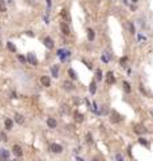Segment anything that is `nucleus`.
<instances>
[{
  "label": "nucleus",
  "instance_id": "cd10ccee",
  "mask_svg": "<svg viewBox=\"0 0 153 161\" xmlns=\"http://www.w3.org/2000/svg\"><path fill=\"white\" fill-rule=\"evenodd\" d=\"M0 141H4V142L7 141V134H6V133L0 132Z\"/></svg>",
  "mask_w": 153,
  "mask_h": 161
},
{
  "label": "nucleus",
  "instance_id": "473e14b6",
  "mask_svg": "<svg viewBox=\"0 0 153 161\" xmlns=\"http://www.w3.org/2000/svg\"><path fill=\"white\" fill-rule=\"evenodd\" d=\"M126 60H128V58H121V60H120V64H121V66H125Z\"/></svg>",
  "mask_w": 153,
  "mask_h": 161
},
{
  "label": "nucleus",
  "instance_id": "72a5a7b5",
  "mask_svg": "<svg viewBox=\"0 0 153 161\" xmlns=\"http://www.w3.org/2000/svg\"><path fill=\"white\" fill-rule=\"evenodd\" d=\"M138 40H140V42H142V40H146V38H145L144 35L140 34V35H138Z\"/></svg>",
  "mask_w": 153,
  "mask_h": 161
},
{
  "label": "nucleus",
  "instance_id": "a878e982",
  "mask_svg": "<svg viewBox=\"0 0 153 161\" xmlns=\"http://www.w3.org/2000/svg\"><path fill=\"white\" fill-rule=\"evenodd\" d=\"M95 78H97V80L102 79V71L101 70H97V72H95Z\"/></svg>",
  "mask_w": 153,
  "mask_h": 161
},
{
  "label": "nucleus",
  "instance_id": "f03ea898",
  "mask_svg": "<svg viewBox=\"0 0 153 161\" xmlns=\"http://www.w3.org/2000/svg\"><path fill=\"white\" fill-rule=\"evenodd\" d=\"M110 120L113 121V122H121L124 118H122V115L121 114H118V113L116 112V110H113L112 112V114H110Z\"/></svg>",
  "mask_w": 153,
  "mask_h": 161
},
{
  "label": "nucleus",
  "instance_id": "393cba45",
  "mask_svg": "<svg viewBox=\"0 0 153 161\" xmlns=\"http://www.w3.org/2000/svg\"><path fill=\"white\" fill-rule=\"evenodd\" d=\"M69 75H70V78H71V79H77V74H75V71L72 69H69Z\"/></svg>",
  "mask_w": 153,
  "mask_h": 161
},
{
  "label": "nucleus",
  "instance_id": "0eeeda50",
  "mask_svg": "<svg viewBox=\"0 0 153 161\" xmlns=\"http://www.w3.org/2000/svg\"><path fill=\"white\" fill-rule=\"evenodd\" d=\"M27 60H28L32 66H36L38 64V60H36V58H35V55L32 54V52H30V54L27 55Z\"/></svg>",
  "mask_w": 153,
  "mask_h": 161
},
{
  "label": "nucleus",
  "instance_id": "aec40b11",
  "mask_svg": "<svg viewBox=\"0 0 153 161\" xmlns=\"http://www.w3.org/2000/svg\"><path fill=\"white\" fill-rule=\"evenodd\" d=\"M101 59H102V62H105V63H107V62H109V60H110V55L107 54V52H105V54H102Z\"/></svg>",
  "mask_w": 153,
  "mask_h": 161
},
{
  "label": "nucleus",
  "instance_id": "b1692460",
  "mask_svg": "<svg viewBox=\"0 0 153 161\" xmlns=\"http://www.w3.org/2000/svg\"><path fill=\"white\" fill-rule=\"evenodd\" d=\"M87 38H89V40H93V39H94V31H93L91 28L87 30Z\"/></svg>",
  "mask_w": 153,
  "mask_h": 161
},
{
  "label": "nucleus",
  "instance_id": "39448f33",
  "mask_svg": "<svg viewBox=\"0 0 153 161\" xmlns=\"http://www.w3.org/2000/svg\"><path fill=\"white\" fill-rule=\"evenodd\" d=\"M43 42H44V46H46L47 48H50V50H51V48H54V40H52L50 36H46V38H44V40H43Z\"/></svg>",
  "mask_w": 153,
  "mask_h": 161
},
{
  "label": "nucleus",
  "instance_id": "dca6fc26",
  "mask_svg": "<svg viewBox=\"0 0 153 161\" xmlns=\"http://www.w3.org/2000/svg\"><path fill=\"white\" fill-rule=\"evenodd\" d=\"M91 112L93 113H95V114H101V110L98 109V105H97V102H93L91 104Z\"/></svg>",
  "mask_w": 153,
  "mask_h": 161
},
{
  "label": "nucleus",
  "instance_id": "bb28decb",
  "mask_svg": "<svg viewBox=\"0 0 153 161\" xmlns=\"http://www.w3.org/2000/svg\"><path fill=\"white\" fill-rule=\"evenodd\" d=\"M128 26H129V31H130V34H136V28H134V26H133L132 23H128Z\"/></svg>",
  "mask_w": 153,
  "mask_h": 161
},
{
  "label": "nucleus",
  "instance_id": "f8f14e48",
  "mask_svg": "<svg viewBox=\"0 0 153 161\" xmlns=\"http://www.w3.org/2000/svg\"><path fill=\"white\" fill-rule=\"evenodd\" d=\"M114 82H116V78H114L112 71H109L107 72V85H113Z\"/></svg>",
  "mask_w": 153,
  "mask_h": 161
},
{
  "label": "nucleus",
  "instance_id": "f3484780",
  "mask_svg": "<svg viewBox=\"0 0 153 161\" xmlns=\"http://www.w3.org/2000/svg\"><path fill=\"white\" fill-rule=\"evenodd\" d=\"M15 121H16L17 124H23V122H24V117L22 114H16V115H15Z\"/></svg>",
  "mask_w": 153,
  "mask_h": 161
},
{
  "label": "nucleus",
  "instance_id": "2f4dec72",
  "mask_svg": "<svg viewBox=\"0 0 153 161\" xmlns=\"http://www.w3.org/2000/svg\"><path fill=\"white\" fill-rule=\"evenodd\" d=\"M17 59H19V60H20V62H22V63H26V58H24V56H22V55H17Z\"/></svg>",
  "mask_w": 153,
  "mask_h": 161
},
{
  "label": "nucleus",
  "instance_id": "4be33fe9",
  "mask_svg": "<svg viewBox=\"0 0 153 161\" xmlns=\"http://www.w3.org/2000/svg\"><path fill=\"white\" fill-rule=\"evenodd\" d=\"M62 16L64 17V22H67V23L70 22V16L67 15V11H66V9H62Z\"/></svg>",
  "mask_w": 153,
  "mask_h": 161
},
{
  "label": "nucleus",
  "instance_id": "f257e3e1",
  "mask_svg": "<svg viewBox=\"0 0 153 161\" xmlns=\"http://www.w3.org/2000/svg\"><path fill=\"white\" fill-rule=\"evenodd\" d=\"M58 56H59V59L62 60V62H64V60L67 59V58H70V55H71V52L69 51V50H64V48H61V50H58Z\"/></svg>",
  "mask_w": 153,
  "mask_h": 161
},
{
  "label": "nucleus",
  "instance_id": "e433bc0d",
  "mask_svg": "<svg viewBox=\"0 0 153 161\" xmlns=\"http://www.w3.org/2000/svg\"><path fill=\"white\" fill-rule=\"evenodd\" d=\"M27 35H30V36H34V34H32L31 31H27Z\"/></svg>",
  "mask_w": 153,
  "mask_h": 161
},
{
  "label": "nucleus",
  "instance_id": "ddd939ff",
  "mask_svg": "<svg viewBox=\"0 0 153 161\" xmlns=\"http://www.w3.org/2000/svg\"><path fill=\"white\" fill-rule=\"evenodd\" d=\"M12 125H14V121L9 120V118H7V120L4 121V126H6V129H7V130L12 129Z\"/></svg>",
  "mask_w": 153,
  "mask_h": 161
},
{
  "label": "nucleus",
  "instance_id": "7c9ffc66",
  "mask_svg": "<svg viewBox=\"0 0 153 161\" xmlns=\"http://www.w3.org/2000/svg\"><path fill=\"white\" fill-rule=\"evenodd\" d=\"M86 141L89 142V144H91V142H93V137H91L90 133H87V134H86Z\"/></svg>",
  "mask_w": 153,
  "mask_h": 161
},
{
  "label": "nucleus",
  "instance_id": "a211bd4d",
  "mask_svg": "<svg viewBox=\"0 0 153 161\" xmlns=\"http://www.w3.org/2000/svg\"><path fill=\"white\" fill-rule=\"evenodd\" d=\"M134 132L138 133V134H141V133L145 132V128L142 126V125H136V129H134Z\"/></svg>",
  "mask_w": 153,
  "mask_h": 161
},
{
  "label": "nucleus",
  "instance_id": "412c9836",
  "mask_svg": "<svg viewBox=\"0 0 153 161\" xmlns=\"http://www.w3.org/2000/svg\"><path fill=\"white\" fill-rule=\"evenodd\" d=\"M7 47H8V50H9V51L16 52V47H15V44L12 43V42H8V43H7Z\"/></svg>",
  "mask_w": 153,
  "mask_h": 161
},
{
  "label": "nucleus",
  "instance_id": "4468645a",
  "mask_svg": "<svg viewBox=\"0 0 153 161\" xmlns=\"http://www.w3.org/2000/svg\"><path fill=\"white\" fill-rule=\"evenodd\" d=\"M63 89L64 90H72L74 89V85H72L71 82H69V80H64L63 82Z\"/></svg>",
  "mask_w": 153,
  "mask_h": 161
},
{
  "label": "nucleus",
  "instance_id": "1a4fd4ad",
  "mask_svg": "<svg viewBox=\"0 0 153 161\" xmlns=\"http://www.w3.org/2000/svg\"><path fill=\"white\" fill-rule=\"evenodd\" d=\"M47 126L50 129H55L56 128V120L55 118H47Z\"/></svg>",
  "mask_w": 153,
  "mask_h": 161
},
{
  "label": "nucleus",
  "instance_id": "20e7f679",
  "mask_svg": "<svg viewBox=\"0 0 153 161\" xmlns=\"http://www.w3.org/2000/svg\"><path fill=\"white\" fill-rule=\"evenodd\" d=\"M12 153H14L16 157H22V156H23V150H22V148L19 146V145H14V146H12Z\"/></svg>",
  "mask_w": 153,
  "mask_h": 161
},
{
  "label": "nucleus",
  "instance_id": "4c0bfd02",
  "mask_svg": "<svg viewBox=\"0 0 153 161\" xmlns=\"http://www.w3.org/2000/svg\"><path fill=\"white\" fill-rule=\"evenodd\" d=\"M130 1H132V3H137V1H138V0H130Z\"/></svg>",
  "mask_w": 153,
  "mask_h": 161
},
{
  "label": "nucleus",
  "instance_id": "c756f323",
  "mask_svg": "<svg viewBox=\"0 0 153 161\" xmlns=\"http://www.w3.org/2000/svg\"><path fill=\"white\" fill-rule=\"evenodd\" d=\"M138 142H140V144H141V145H145V146H148V141L146 140H145V138H138Z\"/></svg>",
  "mask_w": 153,
  "mask_h": 161
},
{
  "label": "nucleus",
  "instance_id": "9d476101",
  "mask_svg": "<svg viewBox=\"0 0 153 161\" xmlns=\"http://www.w3.org/2000/svg\"><path fill=\"white\" fill-rule=\"evenodd\" d=\"M51 75H52L54 78H58V77H59V67L56 66V64L51 67Z\"/></svg>",
  "mask_w": 153,
  "mask_h": 161
},
{
  "label": "nucleus",
  "instance_id": "6ab92c4d",
  "mask_svg": "<svg viewBox=\"0 0 153 161\" xmlns=\"http://www.w3.org/2000/svg\"><path fill=\"white\" fill-rule=\"evenodd\" d=\"M89 90H90V94H95V90H97V86H95V82H94V80H93L91 83H90Z\"/></svg>",
  "mask_w": 153,
  "mask_h": 161
},
{
  "label": "nucleus",
  "instance_id": "f704fd0d",
  "mask_svg": "<svg viewBox=\"0 0 153 161\" xmlns=\"http://www.w3.org/2000/svg\"><path fill=\"white\" fill-rule=\"evenodd\" d=\"M116 158H117V160H124L122 154H120V153H118V154H116Z\"/></svg>",
  "mask_w": 153,
  "mask_h": 161
},
{
  "label": "nucleus",
  "instance_id": "5701e85b",
  "mask_svg": "<svg viewBox=\"0 0 153 161\" xmlns=\"http://www.w3.org/2000/svg\"><path fill=\"white\" fill-rule=\"evenodd\" d=\"M6 11H7V7H6L4 0H0V12H6Z\"/></svg>",
  "mask_w": 153,
  "mask_h": 161
},
{
  "label": "nucleus",
  "instance_id": "7ed1b4c3",
  "mask_svg": "<svg viewBox=\"0 0 153 161\" xmlns=\"http://www.w3.org/2000/svg\"><path fill=\"white\" fill-rule=\"evenodd\" d=\"M50 150H51L52 153H62L63 148H62V145H59V144H51L50 145Z\"/></svg>",
  "mask_w": 153,
  "mask_h": 161
},
{
  "label": "nucleus",
  "instance_id": "6e6552de",
  "mask_svg": "<svg viewBox=\"0 0 153 161\" xmlns=\"http://www.w3.org/2000/svg\"><path fill=\"white\" fill-rule=\"evenodd\" d=\"M40 83L43 85L44 87H48L50 85H51V80H50V78L47 77V75H43V77L40 78Z\"/></svg>",
  "mask_w": 153,
  "mask_h": 161
},
{
  "label": "nucleus",
  "instance_id": "c85d7f7f",
  "mask_svg": "<svg viewBox=\"0 0 153 161\" xmlns=\"http://www.w3.org/2000/svg\"><path fill=\"white\" fill-rule=\"evenodd\" d=\"M124 89L126 93H130V85L128 83V82H124Z\"/></svg>",
  "mask_w": 153,
  "mask_h": 161
},
{
  "label": "nucleus",
  "instance_id": "2eb2a0df",
  "mask_svg": "<svg viewBox=\"0 0 153 161\" xmlns=\"http://www.w3.org/2000/svg\"><path fill=\"white\" fill-rule=\"evenodd\" d=\"M74 117H75V121H77V122H82V121H83V114L79 113V112H75Z\"/></svg>",
  "mask_w": 153,
  "mask_h": 161
},
{
  "label": "nucleus",
  "instance_id": "423d86ee",
  "mask_svg": "<svg viewBox=\"0 0 153 161\" xmlns=\"http://www.w3.org/2000/svg\"><path fill=\"white\" fill-rule=\"evenodd\" d=\"M61 30L64 35H70V28H69V23L67 22H62L61 23Z\"/></svg>",
  "mask_w": 153,
  "mask_h": 161
},
{
  "label": "nucleus",
  "instance_id": "c9c22d12",
  "mask_svg": "<svg viewBox=\"0 0 153 161\" xmlns=\"http://www.w3.org/2000/svg\"><path fill=\"white\" fill-rule=\"evenodd\" d=\"M46 3H47V7H48V9H50V7H51V0H46Z\"/></svg>",
  "mask_w": 153,
  "mask_h": 161
},
{
  "label": "nucleus",
  "instance_id": "9b49d317",
  "mask_svg": "<svg viewBox=\"0 0 153 161\" xmlns=\"http://www.w3.org/2000/svg\"><path fill=\"white\" fill-rule=\"evenodd\" d=\"M0 158H4V160L9 158V150H7V149H0Z\"/></svg>",
  "mask_w": 153,
  "mask_h": 161
}]
</instances>
